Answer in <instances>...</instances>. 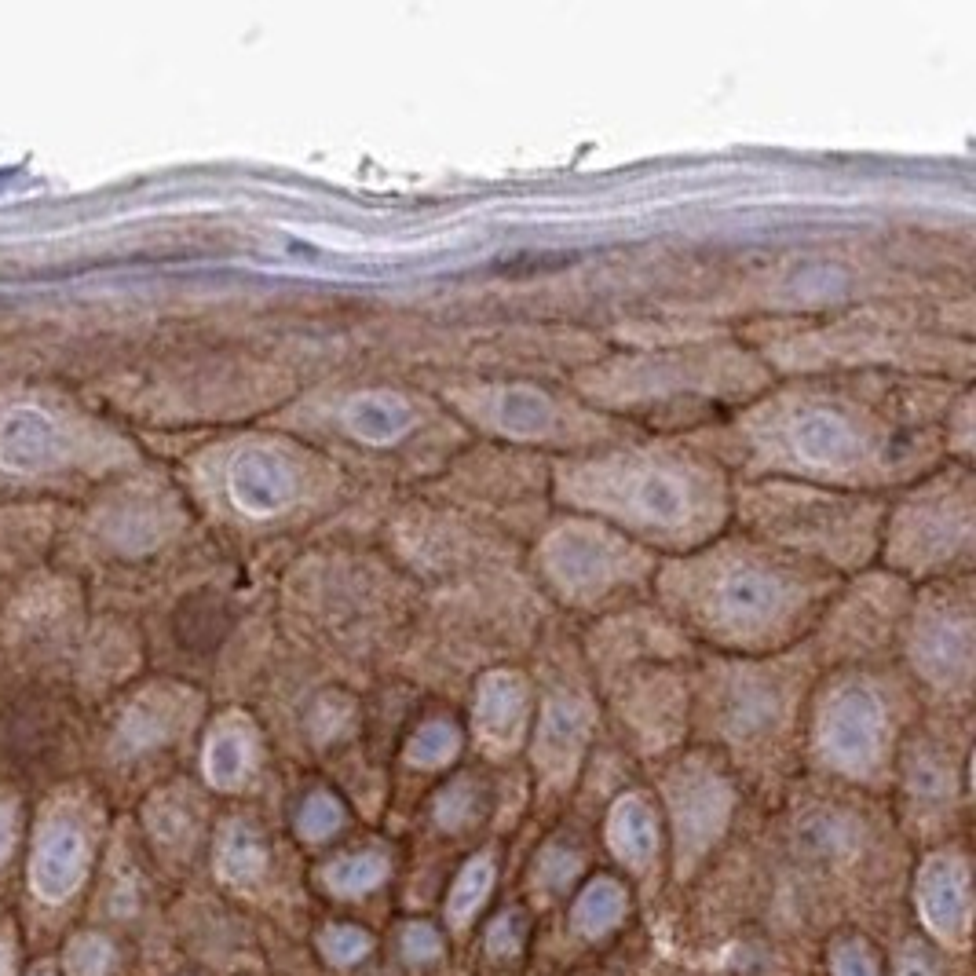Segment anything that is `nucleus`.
<instances>
[{
	"mask_svg": "<svg viewBox=\"0 0 976 976\" xmlns=\"http://www.w3.org/2000/svg\"><path fill=\"white\" fill-rule=\"evenodd\" d=\"M552 483L567 509L669 560L710 545L732 512L721 461L669 439L589 450L556 468Z\"/></svg>",
	"mask_w": 976,
	"mask_h": 976,
	"instance_id": "nucleus-3",
	"label": "nucleus"
},
{
	"mask_svg": "<svg viewBox=\"0 0 976 976\" xmlns=\"http://www.w3.org/2000/svg\"><path fill=\"white\" fill-rule=\"evenodd\" d=\"M838 574L779 552L750 534L658 563L655 593L684 637L735 655H783L819 626L838 596Z\"/></svg>",
	"mask_w": 976,
	"mask_h": 976,
	"instance_id": "nucleus-2",
	"label": "nucleus"
},
{
	"mask_svg": "<svg viewBox=\"0 0 976 976\" xmlns=\"http://www.w3.org/2000/svg\"><path fill=\"white\" fill-rule=\"evenodd\" d=\"M969 582L947 578L929 582L907 604L903 615V651L911 658L914 677L936 688L969 684V658H973V618H969Z\"/></svg>",
	"mask_w": 976,
	"mask_h": 976,
	"instance_id": "nucleus-7",
	"label": "nucleus"
},
{
	"mask_svg": "<svg viewBox=\"0 0 976 976\" xmlns=\"http://www.w3.org/2000/svg\"><path fill=\"white\" fill-rule=\"evenodd\" d=\"M881 556L903 582H947L973 556V476L969 465L929 468L907 494L885 505Z\"/></svg>",
	"mask_w": 976,
	"mask_h": 976,
	"instance_id": "nucleus-5",
	"label": "nucleus"
},
{
	"mask_svg": "<svg viewBox=\"0 0 976 976\" xmlns=\"http://www.w3.org/2000/svg\"><path fill=\"white\" fill-rule=\"evenodd\" d=\"M885 505L889 501L878 494H852L797 479H761L735 498L743 534L834 574L867 567L878 556Z\"/></svg>",
	"mask_w": 976,
	"mask_h": 976,
	"instance_id": "nucleus-4",
	"label": "nucleus"
},
{
	"mask_svg": "<svg viewBox=\"0 0 976 976\" xmlns=\"http://www.w3.org/2000/svg\"><path fill=\"white\" fill-rule=\"evenodd\" d=\"M951 414V410H947ZM940 403L933 381H801L746 406L728 435L739 461L805 483H907L940 457Z\"/></svg>",
	"mask_w": 976,
	"mask_h": 976,
	"instance_id": "nucleus-1",
	"label": "nucleus"
},
{
	"mask_svg": "<svg viewBox=\"0 0 976 976\" xmlns=\"http://www.w3.org/2000/svg\"><path fill=\"white\" fill-rule=\"evenodd\" d=\"M545 582L563 604L582 607L596 604L600 596L615 593L618 585L655 582L658 556L622 538L618 531L596 520H567L556 523V531L542 538V549H534Z\"/></svg>",
	"mask_w": 976,
	"mask_h": 976,
	"instance_id": "nucleus-6",
	"label": "nucleus"
}]
</instances>
